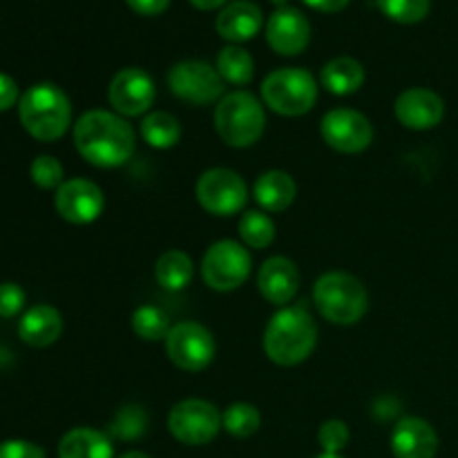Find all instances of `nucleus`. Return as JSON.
I'll return each instance as SVG.
<instances>
[{
    "label": "nucleus",
    "instance_id": "nucleus-33",
    "mask_svg": "<svg viewBox=\"0 0 458 458\" xmlns=\"http://www.w3.org/2000/svg\"><path fill=\"white\" fill-rule=\"evenodd\" d=\"M349 438H352V434H349L344 420H327L318 429V443H320V447L327 454H340L349 445Z\"/></svg>",
    "mask_w": 458,
    "mask_h": 458
},
{
    "label": "nucleus",
    "instance_id": "nucleus-34",
    "mask_svg": "<svg viewBox=\"0 0 458 458\" xmlns=\"http://www.w3.org/2000/svg\"><path fill=\"white\" fill-rule=\"evenodd\" d=\"M25 307V291L13 282L0 284V318H13Z\"/></svg>",
    "mask_w": 458,
    "mask_h": 458
},
{
    "label": "nucleus",
    "instance_id": "nucleus-16",
    "mask_svg": "<svg viewBox=\"0 0 458 458\" xmlns=\"http://www.w3.org/2000/svg\"><path fill=\"white\" fill-rule=\"evenodd\" d=\"M396 119L410 130L437 128L445 114V103L428 88H410L396 98Z\"/></svg>",
    "mask_w": 458,
    "mask_h": 458
},
{
    "label": "nucleus",
    "instance_id": "nucleus-27",
    "mask_svg": "<svg viewBox=\"0 0 458 458\" xmlns=\"http://www.w3.org/2000/svg\"><path fill=\"white\" fill-rule=\"evenodd\" d=\"M240 237L250 249H267L276 240V224L262 210H246L240 219Z\"/></svg>",
    "mask_w": 458,
    "mask_h": 458
},
{
    "label": "nucleus",
    "instance_id": "nucleus-13",
    "mask_svg": "<svg viewBox=\"0 0 458 458\" xmlns=\"http://www.w3.org/2000/svg\"><path fill=\"white\" fill-rule=\"evenodd\" d=\"M157 88L152 76L141 67H123L110 81L107 98L121 116H139L155 103Z\"/></svg>",
    "mask_w": 458,
    "mask_h": 458
},
{
    "label": "nucleus",
    "instance_id": "nucleus-21",
    "mask_svg": "<svg viewBox=\"0 0 458 458\" xmlns=\"http://www.w3.org/2000/svg\"><path fill=\"white\" fill-rule=\"evenodd\" d=\"M255 201L262 206L268 213H284L298 195V186H295L293 177L284 170H268V173L259 174L253 188Z\"/></svg>",
    "mask_w": 458,
    "mask_h": 458
},
{
    "label": "nucleus",
    "instance_id": "nucleus-2",
    "mask_svg": "<svg viewBox=\"0 0 458 458\" xmlns=\"http://www.w3.org/2000/svg\"><path fill=\"white\" fill-rule=\"evenodd\" d=\"M318 344V327L311 313L300 307H284L264 329V352L280 367H295L307 360Z\"/></svg>",
    "mask_w": 458,
    "mask_h": 458
},
{
    "label": "nucleus",
    "instance_id": "nucleus-19",
    "mask_svg": "<svg viewBox=\"0 0 458 458\" xmlns=\"http://www.w3.org/2000/svg\"><path fill=\"white\" fill-rule=\"evenodd\" d=\"M215 27H217V34L231 45L246 43L255 38L264 27V13L250 0H233L226 7H222Z\"/></svg>",
    "mask_w": 458,
    "mask_h": 458
},
{
    "label": "nucleus",
    "instance_id": "nucleus-15",
    "mask_svg": "<svg viewBox=\"0 0 458 458\" xmlns=\"http://www.w3.org/2000/svg\"><path fill=\"white\" fill-rule=\"evenodd\" d=\"M311 40V25L300 9L277 7L267 21V43L280 56H298Z\"/></svg>",
    "mask_w": 458,
    "mask_h": 458
},
{
    "label": "nucleus",
    "instance_id": "nucleus-41",
    "mask_svg": "<svg viewBox=\"0 0 458 458\" xmlns=\"http://www.w3.org/2000/svg\"><path fill=\"white\" fill-rule=\"evenodd\" d=\"M316 458H343L340 454H327V452H322L320 456H316Z\"/></svg>",
    "mask_w": 458,
    "mask_h": 458
},
{
    "label": "nucleus",
    "instance_id": "nucleus-40",
    "mask_svg": "<svg viewBox=\"0 0 458 458\" xmlns=\"http://www.w3.org/2000/svg\"><path fill=\"white\" fill-rule=\"evenodd\" d=\"M119 458H150V456L143 454V452H137V450H134V452H125V454H123V456H119Z\"/></svg>",
    "mask_w": 458,
    "mask_h": 458
},
{
    "label": "nucleus",
    "instance_id": "nucleus-26",
    "mask_svg": "<svg viewBox=\"0 0 458 458\" xmlns=\"http://www.w3.org/2000/svg\"><path fill=\"white\" fill-rule=\"evenodd\" d=\"M217 72L224 79V83L233 85H246L250 83L255 74L253 56L246 52L240 45H226L222 52L217 54Z\"/></svg>",
    "mask_w": 458,
    "mask_h": 458
},
{
    "label": "nucleus",
    "instance_id": "nucleus-39",
    "mask_svg": "<svg viewBox=\"0 0 458 458\" xmlns=\"http://www.w3.org/2000/svg\"><path fill=\"white\" fill-rule=\"evenodd\" d=\"M192 7L201 9V12H210V9H217V7H226L231 0H188Z\"/></svg>",
    "mask_w": 458,
    "mask_h": 458
},
{
    "label": "nucleus",
    "instance_id": "nucleus-35",
    "mask_svg": "<svg viewBox=\"0 0 458 458\" xmlns=\"http://www.w3.org/2000/svg\"><path fill=\"white\" fill-rule=\"evenodd\" d=\"M0 458H45L43 447L30 441H4L0 443Z\"/></svg>",
    "mask_w": 458,
    "mask_h": 458
},
{
    "label": "nucleus",
    "instance_id": "nucleus-18",
    "mask_svg": "<svg viewBox=\"0 0 458 458\" xmlns=\"http://www.w3.org/2000/svg\"><path fill=\"white\" fill-rule=\"evenodd\" d=\"M392 452L396 458H434L438 452V437L428 420L407 416L394 428Z\"/></svg>",
    "mask_w": 458,
    "mask_h": 458
},
{
    "label": "nucleus",
    "instance_id": "nucleus-5",
    "mask_svg": "<svg viewBox=\"0 0 458 458\" xmlns=\"http://www.w3.org/2000/svg\"><path fill=\"white\" fill-rule=\"evenodd\" d=\"M267 114L250 92L237 89L226 94L215 107V130L231 148H249L262 139Z\"/></svg>",
    "mask_w": 458,
    "mask_h": 458
},
{
    "label": "nucleus",
    "instance_id": "nucleus-17",
    "mask_svg": "<svg viewBox=\"0 0 458 458\" xmlns=\"http://www.w3.org/2000/svg\"><path fill=\"white\" fill-rule=\"evenodd\" d=\"M258 286L264 300L276 307H286L300 291V271L289 258H268L258 273Z\"/></svg>",
    "mask_w": 458,
    "mask_h": 458
},
{
    "label": "nucleus",
    "instance_id": "nucleus-37",
    "mask_svg": "<svg viewBox=\"0 0 458 458\" xmlns=\"http://www.w3.org/2000/svg\"><path fill=\"white\" fill-rule=\"evenodd\" d=\"M18 101V85L12 76L3 74L0 72V112L9 110V107L16 106Z\"/></svg>",
    "mask_w": 458,
    "mask_h": 458
},
{
    "label": "nucleus",
    "instance_id": "nucleus-8",
    "mask_svg": "<svg viewBox=\"0 0 458 458\" xmlns=\"http://www.w3.org/2000/svg\"><path fill=\"white\" fill-rule=\"evenodd\" d=\"M250 255L242 244L233 240L215 242L201 259V277L206 284L219 293L235 291L249 280Z\"/></svg>",
    "mask_w": 458,
    "mask_h": 458
},
{
    "label": "nucleus",
    "instance_id": "nucleus-7",
    "mask_svg": "<svg viewBox=\"0 0 458 458\" xmlns=\"http://www.w3.org/2000/svg\"><path fill=\"white\" fill-rule=\"evenodd\" d=\"M195 195L206 213L217 215V217H231L246 208L249 188L235 170L210 168L197 179Z\"/></svg>",
    "mask_w": 458,
    "mask_h": 458
},
{
    "label": "nucleus",
    "instance_id": "nucleus-25",
    "mask_svg": "<svg viewBox=\"0 0 458 458\" xmlns=\"http://www.w3.org/2000/svg\"><path fill=\"white\" fill-rule=\"evenodd\" d=\"M141 137L143 141L157 150H168V148L177 146L179 137H182V125L174 119L170 112H152L143 119L141 123Z\"/></svg>",
    "mask_w": 458,
    "mask_h": 458
},
{
    "label": "nucleus",
    "instance_id": "nucleus-20",
    "mask_svg": "<svg viewBox=\"0 0 458 458\" xmlns=\"http://www.w3.org/2000/svg\"><path fill=\"white\" fill-rule=\"evenodd\" d=\"M63 334V318L49 304H38L31 307L18 322V335L25 344L36 349L49 347L56 343Z\"/></svg>",
    "mask_w": 458,
    "mask_h": 458
},
{
    "label": "nucleus",
    "instance_id": "nucleus-6",
    "mask_svg": "<svg viewBox=\"0 0 458 458\" xmlns=\"http://www.w3.org/2000/svg\"><path fill=\"white\" fill-rule=\"evenodd\" d=\"M262 98L276 114L302 116L316 106L318 81L302 67H280L262 81Z\"/></svg>",
    "mask_w": 458,
    "mask_h": 458
},
{
    "label": "nucleus",
    "instance_id": "nucleus-28",
    "mask_svg": "<svg viewBox=\"0 0 458 458\" xmlns=\"http://www.w3.org/2000/svg\"><path fill=\"white\" fill-rule=\"evenodd\" d=\"M262 425V414L250 403H233L222 414V428L235 438H249Z\"/></svg>",
    "mask_w": 458,
    "mask_h": 458
},
{
    "label": "nucleus",
    "instance_id": "nucleus-32",
    "mask_svg": "<svg viewBox=\"0 0 458 458\" xmlns=\"http://www.w3.org/2000/svg\"><path fill=\"white\" fill-rule=\"evenodd\" d=\"M30 174H31V182L36 183L38 188L43 191H52V188H61L63 186V165L56 157H49V155H40L31 161L30 165Z\"/></svg>",
    "mask_w": 458,
    "mask_h": 458
},
{
    "label": "nucleus",
    "instance_id": "nucleus-1",
    "mask_svg": "<svg viewBox=\"0 0 458 458\" xmlns=\"http://www.w3.org/2000/svg\"><path fill=\"white\" fill-rule=\"evenodd\" d=\"M74 146L88 164L97 168H119L134 155L137 134L121 114L89 110L76 121Z\"/></svg>",
    "mask_w": 458,
    "mask_h": 458
},
{
    "label": "nucleus",
    "instance_id": "nucleus-31",
    "mask_svg": "<svg viewBox=\"0 0 458 458\" xmlns=\"http://www.w3.org/2000/svg\"><path fill=\"white\" fill-rule=\"evenodd\" d=\"M148 428V416L141 407H121L116 419L112 420L110 434L116 438H123V441H134V438L143 437Z\"/></svg>",
    "mask_w": 458,
    "mask_h": 458
},
{
    "label": "nucleus",
    "instance_id": "nucleus-36",
    "mask_svg": "<svg viewBox=\"0 0 458 458\" xmlns=\"http://www.w3.org/2000/svg\"><path fill=\"white\" fill-rule=\"evenodd\" d=\"M134 13L141 16H159L170 7V0H125Z\"/></svg>",
    "mask_w": 458,
    "mask_h": 458
},
{
    "label": "nucleus",
    "instance_id": "nucleus-12",
    "mask_svg": "<svg viewBox=\"0 0 458 458\" xmlns=\"http://www.w3.org/2000/svg\"><path fill=\"white\" fill-rule=\"evenodd\" d=\"M322 139L327 146L343 155H358L374 141V125L362 112L352 107H335L327 112L320 123Z\"/></svg>",
    "mask_w": 458,
    "mask_h": 458
},
{
    "label": "nucleus",
    "instance_id": "nucleus-22",
    "mask_svg": "<svg viewBox=\"0 0 458 458\" xmlns=\"http://www.w3.org/2000/svg\"><path fill=\"white\" fill-rule=\"evenodd\" d=\"M58 458H114V447L106 432L74 428L58 443Z\"/></svg>",
    "mask_w": 458,
    "mask_h": 458
},
{
    "label": "nucleus",
    "instance_id": "nucleus-23",
    "mask_svg": "<svg viewBox=\"0 0 458 458\" xmlns=\"http://www.w3.org/2000/svg\"><path fill=\"white\" fill-rule=\"evenodd\" d=\"M322 88L329 89L335 97H349V94L358 92L365 83V67L360 61L352 56H338L331 58L320 72Z\"/></svg>",
    "mask_w": 458,
    "mask_h": 458
},
{
    "label": "nucleus",
    "instance_id": "nucleus-42",
    "mask_svg": "<svg viewBox=\"0 0 458 458\" xmlns=\"http://www.w3.org/2000/svg\"><path fill=\"white\" fill-rule=\"evenodd\" d=\"M271 3H273V4H277V7H284L286 0H271Z\"/></svg>",
    "mask_w": 458,
    "mask_h": 458
},
{
    "label": "nucleus",
    "instance_id": "nucleus-4",
    "mask_svg": "<svg viewBox=\"0 0 458 458\" xmlns=\"http://www.w3.org/2000/svg\"><path fill=\"white\" fill-rule=\"evenodd\" d=\"M313 302L331 325H356L369 307V295L358 277L343 271H331L318 277L313 286Z\"/></svg>",
    "mask_w": 458,
    "mask_h": 458
},
{
    "label": "nucleus",
    "instance_id": "nucleus-38",
    "mask_svg": "<svg viewBox=\"0 0 458 458\" xmlns=\"http://www.w3.org/2000/svg\"><path fill=\"white\" fill-rule=\"evenodd\" d=\"M307 7L316 9V12L322 13H335V12H343L352 0H302Z\"/></svg>",
    "mask_w": 458,
    "mask_h": 458
},
{
    "label": "nucleus",
    "instance_id": "nucleus-11",
    "mask_svg": "<svg viewBox=\"0 0 458 458\" xmlns=\"http://www.w3.org/2000/svg\"><path fill=\"white\" fill-rule=\"evenodd\" d=\"M224 79L217 67L206 61H182L170 67L168 88L182 101L191 106H208L224 94Z\"/></svg>",
    "mask_w": 458,
    "mask_h": 458
},
{
    "label": "nucleus",
    "instance_id": "nucleus-30",
    "mask_svg": "<svg viewBox=\"0 0 458 458\" xmlns=\"http://www.w3.org/2000/svg\"><path fill=\"white\" fill-rule=\"evenodd\" d=\"M432 0H376V7L394 22L416 25L429 13Z\"/></svg>",
    "mask_w": 458,
    "mask_h": 458
},
{
    "label": "nucleus",
    "instance_id": "nucleus-24",
    "mask_svg": "<svg viewBox=\"0 0 458 458\" xmlns=\"http://www.w3.org/2000/svg\"><path fill=\"white\" fill-rule=\"evenodd\" d=\"M192 273H195V264H192L191 255L179 249L165 250L155 264L157 282L168 291L186 289L192 280Z\"/></svg>",
    "mask_w": 458,
    "mask_h": 458
},
{
    "label": "nucleus",
    "instance_id": "nucleus-10",
    "mask_svg": "<svg viewBox=\"0 0 458 458\" xmlns=\"http://www.w3.org/2000/svg\"><path fill=\"white\" fill-rule=\"evenodd\" d=\"M215 338L199 322H177L165 338L170 362L183 371H204L215 360Z\"/></svg>",
    "mask_w": 458,
    "mask_h": 458
},
{
    "label": "nucleus",
    "instance_id": "nucleus-29",
    "mask_svg": "<svg viewBox=\"0 0 458 458\" xmlns=\"http://www.w3.org/2000/svg\"><path fill=\"white\" fill-rule=\"evenodd\" d=\"M132 329L141 340L157 343V340L168 338L173 327H170V318L165 316V311L152 307V304H143L132 313Z\"/></svg>",
    "mask_w": 458,
    "mask_h": 458
},
{
    "label": "nucleus",
    "instance_id": "nucleus-9",
    "mask_svg": "<svg viewBox=\"0 0 458 458\" xmlns=\"http://www.w3.org/2000/svg\"><path fill=\"white\" fill-rule=\"evenodd\" d=\"M168 429L183 445H206L222 429V414L204 398H186L170 410Z\"/></svg>",
    "mask_w": 458,
    "mask_h": 458
},
{
    "label": "nucleus",
    "instance_id": "nucleus-14",
    "mask_svg": "<svg viewBox=\"0 0 458 458\" xmlns=\"http://www.w3.org/2000/svg\"><path fill=\"white\" fill-rule=\"evenodd\" d=\"M54 206L65 222L85 226V224H92L101 217L106 195L89 179H67L56 191Z\"/></svg>",
    "mask_w": 458,
    "mask_h": 458
},
{
    "label": "nucleus",
    "instance_id": "nucleus-3",
    "mask_svg": "<svg viewBox=\"0 0 458 458\" xmlns=\"http://www.w3.org/2000/svg\"><path fill=\"white\" fill-rule=\"evenodd\" d=\"M18 116L27 132L38 141H56L72 123V103L54 83L31 85L18 101Z\"/></svg>",
    "mask_w": 458,
    "mask_h": 458
}]
</instances>
